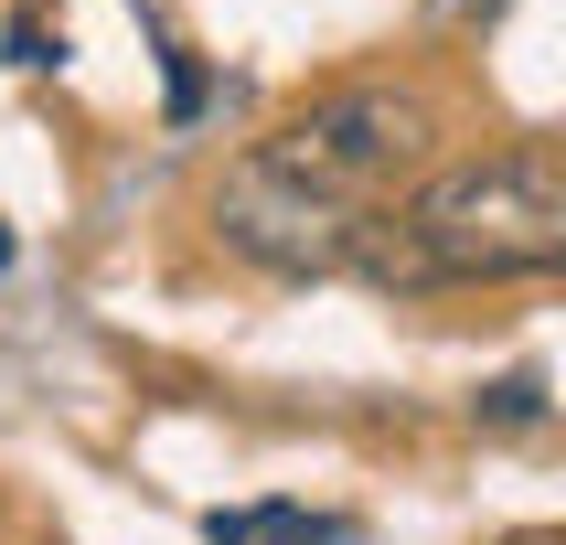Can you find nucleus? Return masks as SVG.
Returning a JSON list of instances; mask_svg holds the SVG:
<instances>
[{
    "label": "nucleus",
    "mask_w": 566,
    "mask_h": 545,
    "mask_svg": "<svg viewBox=\"0 0 566 545\" xmlns=\"http://www.w3.org/2000/svg\"><path fill=\"white\" fill-rule=\"evenodd\" d=\"M417 160H428V96H407V86L321 96V107L279 118L214 182V235L247 268L332 279V268H353L364 224L385 214V192L407 182Z\"/></svg>",
    "instance_id": "1"
},
{
    "label": "nucleus",
    "mask_w": 566,
    "mask_h": 545,
    "mask_svg": "<svg viewBox=\"0 0 566 545\" xmlns=\"http://www.w3.org/2000/svg\"><path fill=\"white\" fill-rule=\"evenodd\" d=\"M535 407H545V385H535V375H503L492 396H481V417H492V428H524Z\"/></svg>",
    "instance_id": "4"
},
{
    "label": "nucleus",
    "mask_w": 566,
    "mask_h": 545,
    "mask_svg": "<svg viewBox=\"0 0 566 545\" xmlns=\"http://www.w3.org/2000/svg\"><path fill=\"white\" fill-rule=\"evenodd\" d=\"M353 268L385 289H481L566 268V171L556 150H492L417 192L407 214H375Z\"/></svg>",
    "instance_id": "2"
},
{
    "label": "nucleus",
    "mask_w": 566,
    "mask_h": 545,
    "mask_svg": "<svg viewBox=\"0 0 566 545\" xmlns=\"http://www.w3.org/2000/svg\"><path fill=\"white\" fill-rule=\"evenodd\" d=\"M0 268H11V224H0Z\"/></svg>",
    "instance_id": "5"
},
{
    "label": "nucleus",
    "mask_w": 566,
    "mask_h": 545,
    "mask_svg": "<svg viewBox=\"0 0 566 545\" xmlns=\"http://www.w3.org/2000/svg\"><path fill=\"white\" fill-rule=\"evenodd\" d=\"M203 545H353V524L300 503H235V513H203Z\"/></svg>",
    "instance_id": "3"
}]
</instances>
